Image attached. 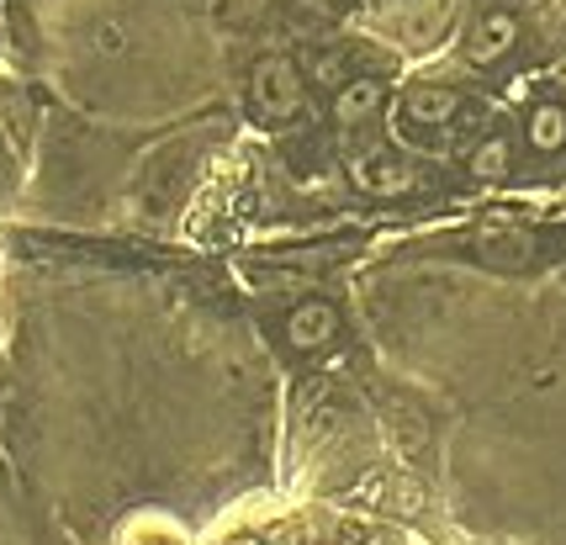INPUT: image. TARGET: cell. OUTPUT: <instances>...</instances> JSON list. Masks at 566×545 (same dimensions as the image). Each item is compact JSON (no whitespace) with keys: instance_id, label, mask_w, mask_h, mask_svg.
Listing matches in <instances>:
<instances>
[{"instance_id":"1","label":"cell","mask_w":566,"mask_h":545,"mask_svg":"<svg viewBox=\"0 0 566 545\" xmlns=\"http://www.w3.org/2000/svg\"><path fill=\"white\" fill-rule=\"evenodd\" d=\"M254 106L270 122H286L302 112V69L292 59H260L254 64V80H249Z\"/></svg>"},{"instance_id":"2","label":"cell","mask_w":566,"mask_h":545,"mask_svg":"<svg viewBox=\"0 0 566 545\" xmlns=\"http://www.w3.org/2000/svg\"><path fill=\"white\" fill-rule=\"evenodd\" d=\"M333 333H339V307L324 303V297H307L286 313V344L292 350H324Z\"/></svg>"},{"instance_id":"3","label":"cell","mask_w":566,"mask_h":545,"mask_svg":"<svg viewBox=\"0 0 566 545\" xmlns=\"http://www.w3.org/2000/svg\"><path fill=\"white\" fill-rule=\"evenodd\" d=\"M519 43V16H508V11H487L472 37H466V59L472 64H498L508 59V48Z\"/></svg>"},{"instance_id":"4","label":"cell","mask_w":566,"mask_h":545,"mask_svg":"<svg viewBox=\"0 0 566 545\" xmlns=\"http://www.w3.org/2000/svg\"><path fill=\"white\" fill-rule=\"evenodd\" d=\"M382 101H387V86H382V80H344V86L333 91V122H339V127H360V122H371L382 112Z\"/></svg>"},{"instance_id":"5","label":"cell","mask_w":566,"mask_h":545,"mask_svg":"<svg viewBox=\"0 0 566 545\" xmlns=\"http://www.w3.org/2000/svg\"><path fill=\"white\" fill-rule=\"evenodd\" d=\"M403 112L418 122V127H445V122L461 117V95L450 86H414L403 95Z\"/></svg>"},{"instance_id":"6","label":"cell","mask_w":566,"mask_h":545,"mask_svg":"<svg viewBox=\"0 0 566 545\" xmlns=\"http://www.w3.org/2000/svg\"><path fill=\"white\" fill-rule=\"evenodd\" d=\"M350 175H355V185L376 191V196H403V191H414V170H408L403 159H355Z\"/></svg>"},{"instance_id":"7","label":"cell","mask_w":566,"mask_h":545,"mask_svg":"<svg viewBox=\"0 0 566 545\" xmlns=\"http://www.w3.org/2000/svg\"><path fill=\"white\" fill-rule=\"evenodd\" d=\"M524 133H530V149L535 154H562L566 149V106H556V101L535 106L530 122H524Z\"/></svg>"},{"instance_id":"8","label":"cell","mask_w":566,"mask_h":545,"mask_svg":"<svg viewBox=\"0 0 566 545\" xmlns=\"http://www.w3.org/2000/svg\"><path fill=\"white\" fill-rule=\"evenodd\" d=\"M466 170L477 175V181H503L508 170H513V144H508V133H493V138H482L472 159H466Z\"/></svg>"},{"instance_id":"9","label":"cell","mask_w":566,"mask_h":545,"mask_svg":"<svg viewBox=\"0 0 566 545\" xmlns=\"http://www.w3.org/2000/svg\"><path fill=\"white\" fill-rule=\"evenodd\" d=\"M482 254H487L493 265H524V260H530V239H524V234H487V239H482Z\"/></svg>"},{"instance_id":"10","label":"cell","mask_w":566,"mask_h":545,"mask_svg":"<svg viewBox=\"0 0 566 545\" xmlns=\"http://www.w3.org/2000/svg\"><path fill=\"white\" fill-rule=\"evenodd\" d=\"M307 75H313L318 86H328V91H339V86H344V54H318Z\"/></svg>"},{"instance_id":"11","label":"cell","mask_w":566,"mask_h":545,"mask_svg":"<svg viewBox=\"0 0 566 545\" xmlns=\"http://www.w3.org/2000/svg\"><path fill=\"white\" fill-rule=\"evenodd\" d=\"M90 43H95V54H122V43H127V37H122V27H117V22H101Z\"/></svg>"},{"instance_id":"12","label":"cell","mask_w":566,"mask_h":545,"mask_svg":"<svg viewBox=\"0 0 566 545\" xmlns=\"http://www.w3.org/2000/svg\"><path fill=\"white\" fill-rule=\"evenodd\" d=\"M297 5H302V11H313V16H339L350 0H297Z\"/></svg>"}]
</instances>
